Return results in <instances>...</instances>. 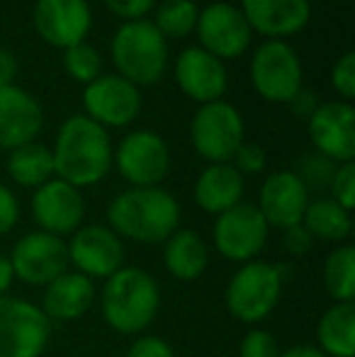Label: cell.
<instances>
[{
  "instance_id": "1",
  "label": "cell",
  "mask_w": 355,
  "mask_h": 357,
  "mask_svg": "<svg viewBox=\"0 0 355 357\" xmlns=\"http://www.w3.org/2000/svg\"><path fill=\"white\" fill-rule=\"evenodd\" d=\"M52 158L54 175L73 188H93L112 170V139L105 127L86 114H73L59 127Z\"/></svg>"
},
{
  "instance_id": "2",
  "label": "cell",
  "mask_w": 355,
  "mask_h": 357,
  "mask_svg": "<svg viewBox=\"0 0 355 357\" xmlns=\"http://www.w3.org/2000/svg\"><path fill=\"white\" fill-rule=\"evenodd\" d=\"M107 226L142 245L166 243L180 229V204L163 188H127L107 204Z\"/></svg>"
},
{
  "instance_id": "3",
  "label": "cell",
  "mask_w": 355,
  "mask_h": 357,
  "mask_svg": "<svg viewBox=\"0 0 355 357\" xmlns=\"http://www.w3.org/2000/svg\"><path fill=\"white\" fill-rule=\"evenodd\" d=\"M161 309V287L149 270L124 265L109 275L100 291V311L114 333L142 335Z\"/></svg>"
},
{
  "instance_id": "4",
  "label": "cell",
  "mask_w": 355,
  "mask_h": 357,
  "mask_svg": "<svg viewBox=\"0 0 355 357\" xmlns=\"http://www.w3.org/2000/svg\"><path fill=\"white\" fill-rule=\"evenodd\" d=\"M109 54L117 75L137 88L156 85L168 71V39L151 20L119 24L109 42Z\"/></svg>"
},
{
  "instance_id": "5",
  "label": "cell",
  "mask_w": 355,
  "mask_h": 357,
  "mask_svg": "<svg viewBox=\"0 0 355 357\" xmlns=\"http://www.w3.org/2000/svg\"><path fill=\"white\" fill-rule=\"evenodd\" d=\"M282 265L251 260L239 265L224 291L227 311L246 326H258L278 309L285 287Z\"/></svg>"
},
{
  "instance_id": "6",
  "label": "cell",
  "mask_w": 355,
  "mask_h": 357,
  "mask_svg": "<svg viewBox=\"0 0 355 357\" xmlns=\"http://www.w3.org/2000/svg\"><path fill=\"white\" fill-rule=\"evenodd\" d=\"M246 142V124L232 102L199 105L190 119V144L207 163H232L236 149Z\"/></svg>"
},
{
  "instance_id": "7",
  "label": "cell",
  "mask_w": 355,
  "mask_h": 357,
  "mask_svg": "<svg viewBox=\"0 0 355 357\" xmlns=\"http://www.w3.org/2000/svg\"><path fill=\"white\" fill-rule=\"evenodd\" d=\"M248 78L258 98L266 102H289L294 93L304 85L302 59L292 44L282 39H266L251 54Z\"/></svg>"
},
{
  "instance_id": "8",
  "label": "cell",
  "mask_w": 355,
  "mask_h": 357,
  "mask_svg": "<svg viewBox=\"0 0 355 357\" xmlns=\"http://www.w3.org/2000/svg\"><path fill=\"white\" fill-rule=\"evenodd\" d=\"M52 340V321L42 306L20 296H0V357H42Z\"/></svg>"
},
{
  "instance_id": "9",
  "label": "cell",
  "mask_w": 355,
  "mask_h": 357,
  "mask_svg": "<svg viewBox=\"0 0 355 357\" xmlns=\"http://www.w3.org/2000/svg\"><path fill=\"white\" fill-rule=\"evenodd\" d=\"M112 165L129 188H161L171 173V149L161 134L137 129L122 137L112 151Z\"/></svg>"
},
{
  "instance_id": "10",
  "label": "cell",
  "mask_w": 355,
  "mask_h": 357,
  "mask_svg": "<svg viewBox=\"0 0 355 357\" xmlns=\"http://www.w3.org/2000/svg\"><path fill=\"white\" fill-rule=\"evenodd\" d=\"M270 236V226L253 202H239L214 219L212 243L217 253L229 263H251L263 253Z\"/></svg>"
},
{
  "instance_id": "11",
  "label": "cell",
  "mask_w": 355,
  "mask_h": 357,
  "mask_svg": "<svg viewBox=\"0 0 355 357\" xmlns=\"http://www.w3.org/2000/svg\"><path fill=\"white\" fill-rule=\"evenodd\" d=\"M195 34L199 39L197 47L217 56L219 61H232V59L243 56L253 42V32L241 8L224 3V0L209 3L199 10Z\"/></svg>"
},
{
  "instance_id": "12",
  "label": "cell",
  "mask_w": 355,
  "mask_h": 357,
  "mask_svg": "<svg viewBox=\"0 0 355 357\" xmlns=\"http://www.w3.org/2000/svg\"><path fill=\"white\" fill-rule=\"evenodd\" d=\"M15 280L29 287H47L68 270V248L66 241L44 231H29L15 241L10 250Z\"/></svg>"
},
{
  "instance_id": "13",
  "label": "cell",
  "mask_w": 355,
  "mask_h": 357,
  "mask_svg": "<svg viewBox=\"0 0 355 357\" xmlns=\"http://www.w3.org/2000/svg\"><path fill=\"white\" fill-rule=\"evenodd\" d=\"M142 88L117 73H103L83 90L86 117L105 129L129 127L142 112Z\"/></svg>"
},
{
  "instance_id": "14",
  "label": "cell",
  "mask_w": 355,
  "mask_h": 357,
  "mask_svg": "<svg viewBox=\"0 0 355 357\" xmlns=\"http://www.w3.org/2000/svg\"><path fill=\"white\" fill-rule=\"evenodd\" d=\"M68 263L76 273L95 280H107L119 268H124V241L114 234L109 226L103 224H83L73 231L66 243Z\"/></svg>"
},
{
  "instance_id": "15",
  "label": "cell",
  "mask_w": 355,
  "mask_h": 357,
  "mask_svg": "<svg viewBox=\"0 0 355 357\" xmlns=\"http://www.w3.org/2000/svg\"><path fill=\"white\" fill-rule=\"evenodd\" d=\"M29 209H32V219L37 229L44 234L59 236V238L78 231L86 219L83 192L59 178H52L42 188L34 190Z\"/></svg>"
},
{
  "instance_id": "16",
  "label": "cell",
  "mask_w": 355,
  "mask_h": 357,
  "mask_svg": "<svg viewBox=\"0 0 355 357\" xmlns=\"http://www.w3.org/2000/svg\"><path fill=\"white\" fill-rule=\"evenodd\" d=\"M32 24L42 42L63 52L86 42L93 27V8L88 0H37L32 8Z\"/></svg>"
},
{
  "instance_id": "17",
  "label": "cell",
  "mask_w": 355,
  "mask_h": 357,
  "mask_svg": "<svg viewBox=\"0 0 355 357\" xmlns=\"http://www.w3.org/2000/svg\"><path fill=\"white\" fill-rule=\"evenodd\" d=\"M309 142L314 151L336 163L355 158V107L353 102L328 100L322 102L307 119Z\"/></svg>"
},
{
  "instance_id": "18",
  "label": "cell",
  "mask_w": 355,
  "mask_h": 357,
  "mask_svg": "<svg viewBox=\"0 0 355 357\" xmlns=\"http://www.w3.org/2000/svg\"><path fill=\"white\" fill-rule=\"evenodd\" d=\"M173 75L180 93H185V98L195 100L197 105L224 100V93L229 88V73L224 61L199 47H185L178 54Z\"/></svg>"
},
{
  "instance_id": "19",
  "label": "cell",
  "mask_w": 355,
  "mask_h": 357,
  "mask_svg": "<svg viewBox=\"0 0 355 357\" xmlns=\"http://www.w3.org/2000/svg\"><path fill=\"white\" fill-rule=\"evenodd\" d=\"M309 190L292 170H275L261 185L258 192V212L268 221L270 229H289L302 224V216L309 204Z\"/></svg>"
},
{
  "instance_id": "20",
  "label": "cell",
  "mask_w": 355,
  "mask_h": 357,
  "mask_svg": "<svg viewBox=\"0 0 355 357\" xmlns=\"http://www.w3.org/2000/svg\"><path fill=\"white\" fill-rule=\"evenodd\" d=\"M44 129V109L32 93L20 85H0V151L37 142Z\"/></svg>"
},
{
  "instance_id": "21",
  "label": "cell",
  "mask_w": 355,
  "mask_h": 357,
  "mask_svg": "<svg viewBox=\"0 0 355 357\" xmlns=\"http://www.w3.org/2000/svg\"><path fill=\"white\" fill-rule=\"evenodd\" d=\"M241 13L253 34L285 42L309 24L312 3L309 0H241Z\"/></svg>"
},
{
  "instance_id": "22",
  "label": "cell",
  "mask_w": 355,
  "mask_h": 357,
  "mask_svg": "<svg viewBox=\"0 0 355 357\" xmlns=\"http://www.w3.org/2000/svg\"><path fill=\"white\" fill-rule=\"evenodd\" d=\"M95 299H98V289H95L93 280L76 273V270L73 273L66 270L61 278L44 287V296L39 306L52 324L54 321L68 324V321H78L81 316H86Z\"/></svg>"
},
{
  "instance_id": "23",
  "label": "cell",
  "mask_w": 355,
  "mask_h": 357,
  "mask_svg": "<svg viewBox=\"0 0 355 357\" xmlns=\"http://www.w3.org/2000/svg\"><path fill=\"white\" fill-rule=\"evenodd\" d=\"M243 192L246 180L232 163H209L195 180L192 199L204 214L219 216L243 202Z\"/></svg>"
},
{
  "instance_id": "24",
  "label": "cell",
  "mask_w": 355,
  "mask_h": 357,
  "mask_svg": "<svg viewBox=\"0 0 355 357\" xmlns=\"http://www.w3.org/2000/svg\"><path fill=\"white\" fill-rule=\"evenodd\" d=\"M163 265L168 275L180 282H195L209 265V248L204 238L192 229H178L163 243Z\"/></svg>"
},
{
  "instance_id": "25",
  "label": "cell",
  "mask_w": 355,
  "mask_h": 357,
  "mask_svg": "<svg viewBox=\"0 0 355 357\" xmlns=\"http://www.w3.org/2000/svg\"><path fill=\"white\" fill-rule=\"evenodd\" d=\"M317 348L326 357H355V304H331L317 324Z\"/></svg>"
},
{
  "instance_id": "26",
  "label": "cell",
  "mask_w": 355,
  "mask_h": 357,
  "mask_svg": "<svg viewBox=\"0 0 355 357\" xmlns=\"http://www.w3.org/2000/svg\"><path fill=\"white\" fill-rule=\"evenodd\" d=\"M302 226L312 234L314 241L341 245L351 236L353 219L351 212L343 209L336 199L317 197V199H309L307 212L302 216Z\"/></svg>"
},
{
  "instance_id": "27",
  "label": "cell",
  "mask_w": 355,
  "mask_h": 357,
  "mask_svg": "<svg viewBox=\"0 0 355 357\" xmlns=\"http://www.w3.org/2000/svg\"><path fill=\"white\" fill-rule=\"evenodd\" d=\"M8 175L20 188L37 190L49 183L54 175V158L52 149L39 142H29L20 149H13L8 155Z\"/></svg>"
},
{
  "instance_id": "28",
  "label": "cell",
  "mask_w": 355,
  "mask_h": 357,
  "mask_svg": "<svg viewBox=\"0 0 355 357\" xmlns=\"http://www.w3.org/2000/svg\"><path fill=\"white\" fill-rule=\"evenodd\" d=\"M324 289L333 304H351L355 299V248L341 243L324 260Z\"/></svg>"
},
{
  "instance_id": "29",
  "label": "cell",
  "mask_w": 355,
  "mask_h": 357,
  "mask_svg": "<svg viewBox=\"0 0 355 357\" xmlns=\"http://www.w3.org/2000/svg\"><path fill=\"white\" fill-rule=\"evenodd\" d=\"M199 8L195 0H161L153 8V27L166 39H185L195 34Z\"/></svg>"
},
{
  "instance_id": "30",
  "label": "cell",
  "mask_w": 355,
  "mask_h": 357,
  "mask_svg": "<svg viewBox=\"0 0 355 357\" xmlns=\"http://www.w3.org/2000/svg\"><path fill=\"white\" fill-rule=\"evenodd\" d=\"M63 68H66V73L71 75L76 83H93L98 75H103V56H100V52L93 47V44L88 42H78L73 44V47L63 49Z\"/></svg>"
},
{
  "instance_id": "31",
  "label": "cell",
  "mask_w": 355,
  "mask_h": 357,
  "mask_svg": "<svg viewBox=\"0 0 355 357\" xmlns=\"http://www.w3.org/2000/svg\"><path fill=\"white\" fill-rule=\"evenodd\" d=\"M336 168H338L336 160L312 151V153L302 155V158L297 160L292 173L302 180V185L309 190V192H312V190L324 192V190L331 188V180H333V175H336Z\"/></svg>"
},
{
  "instance_id": "32",
  "label": "cell",
  "mask_w": 355,
  "mask_h": 357,
  "mask_svg": "<svg viewBox=\"0 0 355 357\" xmlns=\"http://www.w3.org/2000/svg\"><path fill=\"white\" fill-rule=\"evenodd\" d=\"M280 343L270 331L253 326L239 343V357H280Z\"/></svg>"
},
{
  "instance_id": "33",
  "label": "cell",
  "mask_w": 355,
  "mask_h": 357,
  "mask_svg": "<svg viewBox=\"0 0 355 357\" xmlns=\"http://www.w3.org/2000/svg\"><path fill=\"white\" fill-rule=\"evenodd\" d=\"M331 88L343 102H353L355 98V54L346 52L331 66Z\"/></svg>"
},
{
  "instance_id": "34",
  "label": "cell",
  "mask_w": 355,
  "mask_h": 357,
  "mask_svg": "<svg viewBox=\"0 0 355 357\" xmlns=\"http://www.w3.org/2000/svg\"><path fill=\"white\" fill-rule=\"evenodd\" d=\"M331 199H336L343 209L355 207V163L348 160V163H338L336 175L331 180Z\"/></svg>"
},
{
  "instance_id": "35",
  "label": "cell",
  "mask_w": 355,
  "mask_h": 357,
  "mask_svg": "<svg viewBox=\"0 0 355 357\" xmlns=\"http://www.w3.org/2000/svg\"><path fill=\"white\" fill-rule=\"evenodd\" d=\"M232 165L239 170V173L246 178V175H258L266 170L268 165V153L261 144H253V142H243L236 149L232 158Z\"/></svg>"
},
{
  "instance_id": "36",
  "label": "cell",
  "mask_w": 355,
  "mask_h": 357,
  "mask_svg": "<svg viewBox=\"0 0 355 357\" xmlns=\"http://www.w3.org/2000/svg\"><path fill=\"white\" fill-rule=\"evenodd\" d=\"M124 357H176V350L161 335L142 333L132 340V345L127 348V355Z\"/></svg>"
},
{
  "instance_id": "37",
  "label": "cell",
  "mask_w": 355,
  "mask_h": 357,
  "mask_svg": "<svg viewBox=\"0 0 355 357\" xmlns=\"http://www.w3.org/2000/svg\"><path fill=\"white\" fill-rule=\"evenodd\" d=\"M103 3L122 22L146 20V15L153 13V8H156V0H103Z\"/></svg>"
},
{
  "instance_id": "38",
  "label": "cell",
  "mask_w": 355,
  "mask_h": 357,
  "mask_svg": "<svg viewBox=\"0 0 355 357\" xmlns=\"http://www.w3.org/2000/svg\"><path fill=\"white\" fill-rule=\"evenodd\" d=\"M20 199L8 185L0 183V238L8 236L20 221Z\"/></svg>"
},
{
  "instance_id": "39",
  "label": "cell",
  "mask_w": 355,
  "mask_h": 357,
  "mask_svg": "<svg viewBox=\"0 0 355 357\" xmlns=\"http://www.w3.org/2000/svg\"><path fill=\"white\" fill-rule=\"evenodd\" d=\"M314 245V238L302 224L297 226H289V229L282 231V248L287 255L292 258H299V255H307Z\"/></svg>"
},
{
  "instance_id": "40",
  "label": "cell",
  "mask_w": 355,
  "mask_h": 357,
  "mask_svg": "<svg viewBox=\"0 0 355 357\" xmlns=\"http://www.w3.org/2000/svg\"><path fill=\"white\" fill-rule=\"evenodd\" d=\"M322 105V100H319V95L314 93L312 88H307V85H302V88L297 90V93L289 98V102H287V107H289V112L294 114V117H299V119H309L314 114V109Z\"/></svg>"
},
{
  "instance_id": "41",
  "label": "cell",
  "mask_w": 355,
  "mask_h": 357,
  "mask_svg": "<svg viewBox=\"0 0 355 357\" xmlns=\"http://www.w3.org/2000/svg\"><path fill=\"white\" fill-rule=\"evenodd\" d=\"M15 75H17V59L10 49L0 47V85L15 83Z\"/></svg>"
},
{
  "instance_id": "42",
  "label": "cell",
  "mask_w": 355,
  "mask_h": 357,
  "mask_svg": "<svg viewBox=\"0 0 355 357\" xmlns=\"http://www.w3.org/2000/svg\"><path fill=\"white\" fill-rule=\"evenodd\" d=\"M13 282H15V273H13V265H10V258L5 253H0V296L8 294Z\"/></svg>"
},
{
  "instance_id": "43",
  "label": "cell",
  "mask_w": 355,
  "mask_h": 357,
  "mask_svg": "<svg viewBox=\"0 0 355 357\" xmlns=\"http://www.w3.org/2000/svg\"><path fill=\"white\" fill-rule=\"evenodd\" d=\"M280 357H326V355H324L322 350L317 348V345L302 343V345H292V348L282 350V353H280Z\"/></svg>"
}]
</instances>
